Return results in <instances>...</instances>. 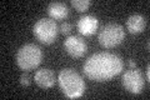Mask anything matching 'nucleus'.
<instances>
[{"instance_id":"1","label":"nucleus","mask_w":150,"mask_h":100,"mask_svg":"<svg viewBox=\"0 0 150 100\" xmlns=\"http://www.w3.org/2000/svg\"><path fill=\"white\" fill-rule=\"evenodd\" d=\"M121 58L112 53H96L85 60L83 71L93 82H106L116 77L123 70Z\"/></svg>"},{"instance_id":"2","label":"nucleus","mask_w":150,"mask_h":100,"mask_svg":"<svg viewBox=\"0 0 150 100\" xmlns=\"http://www.w3.org/2000/svg\"><path fill=\"white\" fill-rule=\"evenodd\" d=\"M58 82L65 96L70 99L81 96L85 91V83L74 69H63L59 73Z\"/></svg>"},{"instance_id":"3","label":"nucleus","mask_w":150,"mask_h":100,"mask_svg":"<svg viewBox=\"0 0 150 100\" xmlns=\"http://www.w3.org/2000/svg\"><path fill=\"white\" fill-rule=\"evenodd\" d=\"M41 60H43V50L41 48L33 43H28V44L19 48L16 53V63L19 68L30 71L39 66Z\"/></svg>"},{"instance_id":"4","label":"nucleus","mask_w":150,"mask_h":100,"mask_svg":"<svg viewBox=\"0 0 150 100\" xmlns=\"http://www.w3.org/2000/svg\"><path fill=\"white\" fill-rule=\"evenodd\" d=\"M125 38V30L124 28L116 23H109L104 25L100 29L99 34H98V40H99L100 45L106 49L110 48H115L123 43Z\"/></svg>"},{"instance_id":"5","label":"nucleus","mask_w":150,"mask_h":100,"mask_svg":"<svg viewBox=\"0 0 150 100\" xmlns=\"http://www.w3.org/2000/svg\"><path fill=\"white\" fill-rule=\"evenodd\" d=\"M34 35L43 44H51L59 35V25L54 19L41 18L34 24Z\"/></svg>"},{"instance_id":"6","label":"nucleus","mask_w":150,"mask_h":100,"mask_svg":"<svg viewBox=\"0 0 150 100\" xmlns=\"http://www.w3.org/2000/svg\"><path fill=\"white\" fill-rule=\"evenodd\" d=\"M123 87L125 88V90L133 94L142 93L144 88V75L142 70H139L138 68H133L125 71V74L123 75Z\"/></svg>"},{"instance_id":"7","label":"nucleus","mask_w":150,"mask_h":100,"mask_svg":"<svg viewBox=\"0 0 150 100\" xmlns=\"http://www.w3.org/2000/svg\"><path fill=\"white\" fill-rule=\"evenodd\" d=\"M64 48L67 53L73 58H81L88 51V45L81 36L70 35L64 41Z\"/></svg>"},{"instance_id":"8","label":"nucleus","mask_w":150,"mask_h":100,"mask_svg":"<svg viewBox=\"0 0 150 100\" xmlns=\"http://www.w3.org/2000/svg\"><path fill=\"white\" fill-rule=\"evenodd\" d=\"M99 28V20L94 15H83L79 18L76 23V29L81 35L90 36L95 34V31Z\"/></svg>"},{"instance_id":"9","label":"nucleus","mask_w":150,"mask_h":100,"mask_svg":"<svg viewBox=\"0 0 150 100\" xmlns=\"http://www.w3.org/2000/svg\"><path fill=\"white\" fill-rule=\"evenodd\" d=\"M34 80L40 88L48 89V88L54 87V84H55V74H54V71L51 69L43 68V69H39L35 73Z\"/></svg>"},{"instance_id":"10","label":"nucleus","mask_w":150,"mask_h":100,"mask_svg":"<svg viewBox=\"0 0 150 100\" xmlns=\"http://www.w3.org/2000/svg\"><path fill=\"white\" fill-rule=\"evenodd\" d=\"M146 26V19L142 14H133L126 20V29L131 34H139Z\"/></svg>"},{"instance_id":"11","label":"nucleus","mask_w":150,"mask_h":100,"mask_svg":"<svg viewBox=\"0 0 150 100\" xmlns=\"http://www.w3.org/2000/svg\"><path fill=\"white\" fill-rule=\"evenodd\" d=\"M48 14L54 20H62L69 15V8L65 3L60 1H53L48 5Z\"/></svg>"},{"instance_id":"12","label":"nucleus","mask_w":150,"mask_h":100,"mask_svg":"<svg viewBox=\"0 0 150 100\" xmlns=\"http://www.w3.org/2000/svg\"><path fill=\"white\" fill-rule=\"evenodd\" d=\"M71 5L76 9L78 11H86L89 6L91 5L90 0H71Z\"/></svg>"},{"instance_id":"13","label":"nucleus","mask_w":150,"mask_h":100,"mask_svg":"<svg viewBox=\"0 0 150 100\" xmlns=\"http://www.w3.org/2000/svg\"><path fill=\"white\" fill-rule=\"evenodd\" d=\"M20 84L23 87H29L30 85V77L28 73H23L20 75Z\"/></svg>"},{"instance_id":"14","label":"nucleus","mask_w":150,"mask_h":100,"mask_svg":"<svg viewBox=\"0 0 150 100\" xmlns=\"http://www.w3.org/2000/svg\"><path fill=\"white\" fill-rule=\"evenodd\" d=\"M71 30H73V25L70 23L65 21V23H63L62 25H60V31H62L63 34H69Z\"/></svg>"},{"instance_id":"15","label":"nucleus","mask_w":150,"mask_h":100,"mask_svg":"<svg viewBox=\"0 0 150 100\" xmlns=\"http://www.w3.org/2000/svg\"><path fill=\"white\" fill-rule=\"evenodd\" d=\"M128 65H129V68L130 69H133V68H137V63L133 60V59H129V61H128Z\"/></svg>"},{"instance_id":"16","label":"nucleus","mask_w":150,"mask_h":100,"mask_svg":"<svg viewBox=\"0 0 150 100\" xmlns=\"http://www.w3.org/2000/svg\"><path fill=\"white\" fill-rule=\"evenodd\" d=\"M149 70H150V66L148 65L146 66V70H145V74H146V80H148V82H149V79H150V71Z\"/></svg>"}]
</instances>
